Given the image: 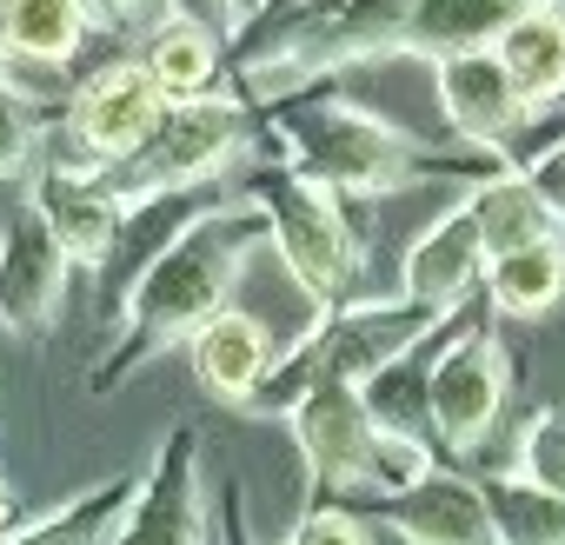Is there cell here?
<instances>
[{"label": "cell", "instance_id": "obj_1", "mask_svg": "<svg viewBox=\"0 0 565 545\" xmlns=\"http://www.w3.org/2000/svg\"><path fill=\"white\" fill-rule=\"evenodd\" d=\"M266 246V213L253 200H226L193 213L127 287V333L114 346V360L100 366V386H120L134 366H147L153 353H167L173 340H193L213 313H226V293L239 287L246 259Z\"/></svg>", "mask_w": 565, "mask_h": 545}, {"label": "cell", "instance_id": "obj_2", "mask_svg": "<svg viewBox=\"0 0 565 545\" xmlns=\"http://www.w3.org/2000/svg\"><path fill=\"white\" fill-rule=\"evenodd\" d=\"M459 313L419 307V300H373V307H333L320 327H307V340L273 360L259 393L246 399V413H294L313 386H366L380 380L393 360H406L413 346H426L433 333H446Z\"/></svg>", "mask_w": 565, "mask_h": 545}, {"label": "cell", "instance_id": "obj_3", "mask_svg": "<svg viewBox=\"0 0 565 545\" xmlns=\"http://www.w3.org/2000/svg\"><path fill=\"white\" fill-rule=\"evenodd\" d=\"M273 127L287 140V167H300L307 180H320L327 193H393L406 180H419V140L399 133L393 120L353 107V100H287L273 107Z\"/></svg>", "mask_w": 565, "mask_h": 545}, {"label": "cell", "instance_id": "obj_4", "mask_svg": "<svg viewBox=\"0 0 565 545\" xmlns=\"http://www.w3.org/2000/svg\"><path fill=\"white\" fill-rule=\"evenodd\" d=\"M246 200L266 213V239H273L279 259H287L300 293H313L333 313L360 280V239H353V226L340 213V193H327L320 180H307L287 160H273V167L253 173Z\"/></svg>", "mask_w": 565, "mask_h": 545}, {"label": "cell", "instance_id": "obj_5", "mask_svg": "<svg viewBox=\"0 0 565 545\" xmlns=\"http://www.w3.org/2000/svg\"><path fill=\"white\" fill-rule=\"evenodd\" d=\"M246 140V114L226 94H200V100H167L160 127L147 133V147L120 167H107V186L120 193V206H147V200H173L193 193L200 180L226 173L233 153Z\"/></svg>", "mask_w": 565, "mask_h": 545}, {"label": "cell", "instance_id": "obj_6", "mask_svg": "<svg viewBox=\"0 0 565 545\" xmlns=\"http://www.w3.org/2000/svg\"><path fill=\"white\" fill-rule=\"evenodd\" d=\"M505 406V353L486 327H446V346L426 373V413L446 452H472Z\"/></svg>", "mask_w": 565, "mask_h": 545}, {"label": "cell", "instance_id": "obj_7", "mask_svg": "<svg viewBox=\"0 0 565 545\" xmlns=\"http://www.w3.org/2000/svg\"><path fill=\"white\" fill-rule=\"evenodd\" d=\"M294 439L307 452L313 492L340 499V492H373V459H380V426L360 386H313L294 406Z\"/></svg>", "mask_w": 565, "mask_h": 545}, {"label": "cell", "instance_id": "obj_8", "mask_svg": "<svg viewBox=\"0 0 565 545\" xmlns=\"http://www.w3.org/2000/svg\"><path fill=\"white\" fill-rule=\"evenodd\" d=\"M160 114H167L160 81L140 61H114V67H100V74L81 81V94L67 107V127H74L87 167L107 173V167H120V160H134L147 147V133L160 127Z\"/></svg>", "mask_w": 565, "mask_h": 545}, {"label": "cell", "instance_id": "obj_9", "mask_svg": "<svg viewBox=\"0 0 565 545\" xmlns=\"http://www.w3.org/2000/svg\"><path fill=\"white\" fill-rule=\"evenodd\" d=\"M28 206L47 220L61 253L81 259V266H107L114 246H120V226H127V206H120V193L107 186L100 167H41L34 186H28Z\"/></svg>", "mask_w": 565, "mask_h": 545}, {"label": "cell", "instance_id": "obj_10", "mask_svg": "<svg viewBox=\"0 0 565 545\" xmlns=\"http://www.w3.org/2000/svg\"><path fill=\"white\" fill-rule=\"evenodd\" d=\"M120 545H213L206 538V499H200V439L193 426H173L167 446L153 452L134 519L120 532Z\"/></svg>", "mask_w": 565, "mask_h": 545}, {"label": "cell", "instance_id": "obj_11", "mask_svg": "<svg viewBox=\"0 0 565 545\" xmlns=\"http://www.w3.org/2000/svg\"><path fill=\"white\" fill-rule=\"evenodd\" d=\"M67 293V253L47 233V220L21 200L0 233V327L8 333H41L61 313Z\"/></svg>", "mask_w": 565, "mask_h": 545}, {"label": "cell", "instance_id": "obj_12", "mask_svg": "<svg viewBox=\"0 0 565 545\" xmlns=\"http://www.w3.org/2000/svg\"><path fill=\"white\" fill-rule=\"evenodd\" d=\"M433 81H439V107H446L452 133L486 147V153H505V140L532 120V107L519 100V87L492 47H466V54L433 61Z\"/></svg>", "mask_w": 565, "mask_h": 545}, {"label": "cell", "instance_id": "obj_13", "mask_svg": "<svg viewBox=\"0 0 565 545\" xmlns=\"http://www.w3.org/2000/svg\"><path fill=\"white\" fill-rule=\"evenodd\" d=\"M373 519L393 525L406 545H499L492 538V512H486V492L459 472H433L419 479L413 492H393V499H373Z\"/></svg>", "mask_w": 565, "mask_h": 545}, {"label": "cell", "instance_id": "obj_14", "mask_svg": "<svg viewBox=\"0 0 565 545\" xmlns=\"http://www.w3.org/2000/svg\"><path fill=\"white\" fill-rule=\"evenodd\" d=\"M486 266H492V253H486V239H479L472 213H466V206H452V213H439V220L413 239L399 293H406V300H419V307L459 313V307H466V293L486 280Z\"/></svg>", "mask_w": 565, "mask_h": 545}, {"label": "cell", "instance_id": "obj_15", "mask_svg": "<svg viewBox=\"0 0 565 545\" xmlns=\"http://www.w3.org/2000/svg\"><path fill=\"white\" fill-rule=\"evenodd\" d=\"M186 353H193V380L213 393V399H226V406H246L253 393H259V380H266V366H273V340H266V327L253 320V313H213L193 340H186Z\"/></svg>", "mask_w": 565, "mask_h": 545}, {"label": "cell", "instance_id": "obj_16", "mask_svg": "<svg viewBox=\"0 0 565 545\" xmlns=\"http://www.w3.org/2000/svg\"><path fill=\"white\" fill-rule=\"evenodd\" d=\"M492 54L505 61L519 100H525L532 114H545V107L565 94V0H539L532 14H519V21L492 41Z\"/></svg>", "mask_w": 565, "mask_h": 545}, {"label": "cell", "instance_id": "obj_17", "mask_svg": "<svg viewBox=\"0 0 565 545\" xmlns=\"http://www.w3.org/2000/svg\"><path fill=\"white\" fill-rule=\"evenodd\" d=\"M134 499H140V479H107V485H87L81 499L28 519L14 538L0 545H120L127 519H134Z\"/></svg>", "mask_w": 565, "mask_h": 545}, {"label": "cell", "instance_id": "obj_18", "mask_svg": "<svg viewBox=\"0 0 565 545\" xmlns=\"http://www.w3.org/2000/svg\"><path fill=\"white\" fill-rule=\"evenodd\" d=\"M459 206L472 213V226H479V239H486V253H492V259L558 233V226H552V213L539 206V193L525 186V173H519V167H499V173H486V180H479V186H472Z\"/></svg>", "mask_w": 565, "mask_h": 545}, {"label": "cell", "instance_id": "obj_19", "mask_svg": "<svg viewBox=\"0 0 565 545\" xmlns=\"http://www.w3.org/2000/svg\"><path fill=\"white\" fill-rule=\"evenodd\" d=\"M558 293H565V239H558V233H552V239H532V246H519V253H499V259L486 266V300H492L499 313H512V320L552 313Z\"/></svg>", "mask_w": 565, "mask_h": 545}, {"label": "cell", "instance_id": "obj_20", "mask_svg": "<svg viewBox=\"0 0 565 545\" xmlns=\"http://www.w3.org/2000/svg\"><path fill=\"white\" fill-rule=\"evenodd\" d=\"M220 54H226V41H220L213 28L167 14V21L147 34L140 67L160 81V94H167V100H200V94L213 87V74H220Z\"/></svg>", "mask_w": 565, "mask_h": 545}, {"label": "cell", "instance_id": "obj_21", "mask_svg": "<svg viewBox=\"0 0 565 545\" xmlns=\"http://www.w3.org/2000/svg\"><path fill=\"white\" fill-rule=\"evenodd\" d=\"M87 0H0V54L21 61H74L81 34H87Z\"/></svg>", "mask_w": 565, "mask_h": 545}, {"label": "cell", "instance_id": "obj_22", "mask_svg": "<svg viewBox=\"0 0 565 545\" xmlns=\"http://www.w3.org/2000/svg\"><path fill=\"white\" fill-rule=\"evenodd\" d=\"M486 512H492V538L499 545H565V499L525 485L519 472L505 479H479Z\"/></svg>", "mask_w": 565, "mask_h": 545}, {"label": "cell", "instance_id": "obj_23", "mask_svg": "<svg viewBox=\"0 0 565 545\" xmlns=\"http://www.w3.org/2000/svg\"><path fill=\"white\" fill-rule=\"evenodd\" d=\"M519 479L565 499V399L539 406L525 419V432H519Z\"/></svg>", "mask_w": 565, "mask_h": 545}, {"label": "cell", "instance_id": "obj_24", "mask_svg": "<svg viewBox=\"0 0 565 545\" xmlns=\"http://www.w3.org/2000/svg\"><path fill=\"white\" fill-rule=\"evenodd\" d=\"M34 107L14 94V81L0 74V173H28V160H34Z\"/></svg>", "mask_w": 565, "mask_h": 545}, {"label": "cell", "instance_id": "obj_25", "mask_svg": "<svg viewBox=\"0 0 565 545\" xmlns=\"http://www.w3.org/2000/svg\"><path fill=\"white\" fill-rule=\"evenodd\" d=\"M287 545H373V525L340 512V505H307V519L294 525Z\"/></svg>", "mask_w": 565, "mask_h": 545}, {"label": "cell", "instance_id": "obj_26", "mask_svg": "<svg viewBox=\"0 0 565 545\" xmlns=\"http://www.w3.org/2000/svg\"><path fill=\"white\" fill-rule=\"evenodd\" d=\"M519 173H525V186L539 193V206L552 213V226H565V140H552L545 153H532Z\"/></svg>", "mask_w": 565, "mask_h": 545}, {"label": "cell", "instance_id": "obj_27", "mask_svg": "<svg viewBox=\"0 0 565 545\" xmlns=\"http://www.w3.org/2000/svg\"><path fill=\"white\" fill-rule=\"evenodd\" d=\"M167 14H180V21H200V28H213V34L226 41V21H233V0H167Z\"/></svg>", "mask_w": 565, "mask_h": 545}, {"label": "cell", "instance_id": "obj_28", "mask_svg": "<svg viewBox=\"0 0 565 545\" xmlns=\"http://www.w3.org/2000/svg\"><path fill=\"white\" fill-rule=\"evenodd\" d=\"M213 545H253V538H246V499H239V485L220 492V538H213Z\"/></svg>", "mask_w": 565, "mask_h": 545}, {"label": "cell", "instance_id": "obj_29", "mask_svg": "<svg viewBox=\"0 0 565 545\" xmlns=\"http://www.w3.org/2000/svg\"><path fill=\"white\" fill-rule=\"evenodd\" d=\"M134 8H140V0H114V14H134Z\"/></svg>", "mask_w": 565, "mask_h": 545}, {"label": "cell", "instance_id": "obj_30", "mask_svg": "<svg viewBox=\"0 0 565 545\" xmlns=\"http://www.w3.org/2000/svg\"><path fill=\"white\" fill-rule=\"evenodd\" d=\"M0 525H8V492H0Z\"/></svg>", "mask_w": 565, "mask_h": 545}]
</instances>
